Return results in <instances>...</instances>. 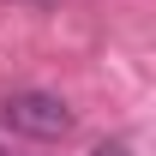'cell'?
<instances>
[{
	"label": "cell",
	"instance_id": "1",
	"mask_svg": "<svg viewBox=\"0 0 156 156\" xmlns=\"http://www.w3.org/2000/svg\"><path fill=\"white\" fill-rule=\"evenodd\" d=\"M0 120L24 138H42V144H54V138L72 132V108L48 90H12V96L0 102Z\"/></svg>",
	"mask_w": 156,
	"mask_h": 156
},
{
	"label": "cell",
	"instance_id": "2",
	"mask_svg": "<svg viewBox=\"0 0 156 156\" xmlns=\"http://www.w3.org/2000/svg\"><path fill=\"white\" fill-rule=\"evenodd\" d=\"M90 156H126V138H108V144H96Z\"/></svg>",
	"mask_w": 156,
	"mask_h": 156
},
{
	"label": "cell",
	"instance_id": "3",
	"mask_svg": "<svg viewBox=\"0 0 156 156\" xmlns=\"http://www.w3.org/2000/svg\"><path fill=\"white\" fill-rule=\"evenodd\" d=\"M0 156H6V150H0Z\"/></svg>",
	"mask_w": 156,
	"mask_h": 156
}]
</instances>
